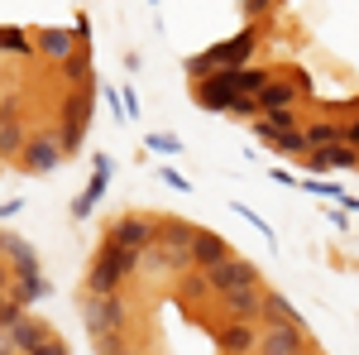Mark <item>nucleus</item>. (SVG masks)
Masks as SVG:
<instances>
[{
  "mask_svg": "<svg viewBox=\"0 0 359 355\" xmlns=\"http://www.w3.org/2000/svg\"><path fill=\"white\" fill-rule=\"evenodd\" d=\"M82 317H86V331H91V336H106V331H125L130 307H125L120 293H86Z\"/></svg>",
  "mask_w": 359,
  "mask_h": 355,
  "instance_id": "nucleus-4",
  "label": "nucleus"
},
{
  "mask_svg": "<svg viewBox=\"0 0 359 355\" xmlns=\"http://www.w3.org/2000/svg\"><path fill=\"white\" fill-rule=\"evenodd\" d=\"M48 336H53V331L43 327L39 317H20V322L10 327V341H15V346H20V351H25V355H34V351H39V346H43V341H48Z\"/></svg>",
  "mask_w": 359,
  "mask_h": 355,
  "instance_id": "nucleus-18",
  "label": "nucleus"
},
{
  "mask_svg": "<svg viewBox=\"0 0 359 355\" xmlns=\"http://www.w3.org/2000/svg\"><path fill=\"white\" fill-rule=\"evenodd\" d=\"M254 44H259V34H254V25H245L235 39H225V44H216V49L187 58V77H192V82H201V77H211V72H235V67H249Z\"/></svg>",
  "mask_w": 359,
  "mask_h": 355,
  "instance_id": "nucleus-1",
  "label": "nucleus"
},
{
  "mask_svg": "<svg viewBox=\"0 0 359 355\" xmlns=\"http://www.w3.org/2000/svg\"><path fill=\"white\" fill-rule=\"evenodd\" d=\"M306 331L302 327H269L259 336V355H302Z\"/></svg>",
  "mask_w": 359,
  "mask_h": 355,
  "instance_id": "nucleus-12",
  "label": "nucleus"
},
{
  "mask_svg": "<svg viewBox=\"0 0 359 355\" xmlns=\"http://www.w3.org/2000/svg\"><path fill=\"white\" fill-rule=\"evenodd\" d=\"M302 355H306V351H302Z\"/></svg>",
  "mask_w": 359,
  "mask_h": 355,
  "instance_id": "nucleus-35",
  "label": "nucleus"
},
{
  "mask_svg": "<svg viewBox=\"0 0 359 355\" xmlns=\"http://www.w3.org/2000/svg\"><path fill=\"white\" fill-rule=\"evenodd\" d=\"M306 144H311V149L345 144V125H335V120H316V125H306Z\"/></svg>",
  "mask_w": 359,
  "mask_h": 355,
  "instance_id": "nucleus-20",
  "label": "nucleus"
},
{
  "mask_svg": "<svg viewBox=\"0 0 359 355\" xmlns=\"http://www.w3.org/2000/svg\"><path fill=\"white\" fill-rule=\"evenodd\" d=\"M158 231H163V221H154V217H120L111 221V231H106V245L115 250H135V254H149V250L158 245Z\"/></svg>",
  "mask_w": 359,
  "mask_h": 355,
  "instance_id": "nucleus-3",
  "label": "nucleus"
},
{
  "mask_svg": "<svg viewBox=\"0 0 359 355\" xmlns=\"http://www.w3.org/2000/svg\"><path fill=\"white\" fill-rule=\"evenodd\" d=\"M20 317H25V307H20V302L5 293V298H0V331H10L15 322H20Z\"/></svg>",
  "mask_w": 359,
  "mask_h": 355,
  "instance_id": "nucleus-26",
  "label": "nucleus"
},
{
  "mask_svg": "<svg viewBox=\"0 0 359 355\" xmlns=\"http://www.w3.org/2000/svg\"><path fill=\"white\" fill-rule=\"evenodd\" d=\"M230 115H245V120H254L259 115V96H235V110Z\"/></svg>",
  "mask_w": 359,
  "mask_h": 355,
  "instance_id": "nucleus-27",
  "label": "nucleus"
},
{
  "mask_svg": "<svg viewBox=\"0 0 359 355\" xmlns=\"http://www.w3.org/2000/svg\"><path fill=\"white\" fill-rule=\"evenodd\" d=\"M149 149H158V154H177L182 144H177L172 135H149Z\"/></svg>",
  "mask_w": 359,
  "mask_h": 355,
  "instance_id": "nucleus-28",
  "label": "nucleus"
},
{
  "mask_svg": "<svg viewBox=\"0 0 359 355\" xmlns=\"http://www.w3.org/2000/svg\"><path fill=\"white\" fill-rule=\"evenodd\" d=\"M106 183H111V159H96V173H91V183H86V192L72 202V217H91V207L101 202V192H106Z\"/></svg>",
  "mask_w": 359,
  "mask_h": 355,
  "instance_id": "nucleus-17",
  "label": "nucleus"
},
{
  "mask_svg": "<svg viewBox=\"0 0 359 355\" xmlns=\"http://www.w3.org/2000/svg\"><path fill=\"white\" fill-rule=\"evenodd\" d=\"M86 120H91V86H86V91H77V96L67 101V110H62V130H57V144H62V154H72V149L82 144Z\"/></svg>",
  "mask_w": 359,
  "mask_h": 355,
  "instance_id": "nucleus-6",
  "label": "nucleus"
},
{
  "mask_svg": "<svg viewBox=\"0 0 359 355\" xmlns=\"http://www.w3.org/2000/svg\"><path fill=\"white\" fill-rule=\"evenodd\" d=\"M0 254H5L15 269H25V264H39V259H34V250H29L20 235H0Z\"/></svg>",
  "mask_w": 359,
  "mask_h": 355,
  "instance_id": "nucleus-22",
  "label": "nucleus"
},
{
  "mask_svg": "<svg viewBox=\"0 0 359 355\" xmlns=\"http://www.w3.org/2000/svg\"><path fill=\"white\" fill-rule=\"evenodd\" d=\"M163 183H168V188H182V192H192V183H187V178H182L177 168H163Z\"/></svg>",
  "mask_w": 359,
  "mask_h": 355,
  "instance_id": "nucleus-31",
  "label": "nucleus"
},
{
  "mask_svg": "<svg viewBox=\"0 0 359 355\" xmlns=\"http://www.w3.org/2000/svg\"><path fill=\"white\" fill-rule=\"evenodd\" d=\"M359 168V149L355 144H331V149H311L306 154V173H355Z\"/></svg>",
  "mask_w": 359,
  "mask_h": 355,
  "instance_id": "nucleus-8",
  "label": "nucleus"
},
{
  "mask_svg": "<svg viewBox=\"0 0 359 355\" xmlns=\"http://www.w3.org/2000/svg\"><path fill=\"white\" fill-rule=\"evenodd\" d=\"M10 298L20 302V307H25V302H39L43 298V278H39V273H34V278H15V293H10Z\"/></svg>",
  "mask_w": 359,
  "mask_h": 355,
  "instance_id": "nucleus-24",
  "label": "nucleus"
},
{
  "mask_svg": "<svg viewBox=\"0 0 359 355\" xmlns=\"http://www.w3.org/2000/svg\"><path fill=\"white\" fill-rule=\"evenodd\" d=\"M235 77L230 72H211V77H201L196 82V106H206V110H221V115H230L235 110Z\"/></svg>",
  "mask_w": 359,
  "mask_h": 355,
  "instance_id": "nucleus-7",
  "label": "nucleus"
},
{
  "mask_svg": "<svg viewBox=\"0 0 359 355\" xmlns=\"http://www.w3.org/2000/svg\"><path fill=\"white\" fill-rule=\"evenodd\" d=\"M240 10H245L249 20H259V15H269V10H273V0H245Z\"/></svg>",
  "mask_w": 359,
  "mask_h": 355,
  "instance_id": "nucleus-29",
  "label": "nucleus"
},
{
  "mask_svg": "<svg viewBox=\"0 0 359 355\" xmlns=\"http://www.w3.org/2000/svg\"><path fill=\"white\" fill-rule=\"evenodd\" d=\"M201 273H206V283H211L216 298L240 293V288H264V283H259V269H254L249 259H240V254H230V259H221L216 269H201Z\"/></svg>",
  "mask_w": 359,
  "mask_h": 355,
  "instance_id": "nucleus-5",
  "label": "nucleus"
},
{
  "mask_svg": "<svg viewBox=\"0 0 359 355\" xmlns=\"http://www.w3.org/2000/svg\"><path fill=\"white\" fill-rule=\"evenodd\" d=\"M192 259H196V269H216L221 259H230L225 235H216V231H196L192 235Z\"/></svg>",
  "mask_w": 359,
  "mask_h": 355,
  "instance_id": "nucleus-15",
  "label": "nucleus"
},
{
  "mask_svg": "<svg viewBox=\"0 0 359 355\" xmlns=\"http://www.w3.org/2000/svg\"><path fill=\"white\" fill-rule=\"evenodd\" d=\"M0 53H5V58H29V53H34V39H29L25 29L5 25V29H0Z\"/></svg>",
  "mask_w": 359,
  "mask_h": 355,
  "instance_id": "nucleus-21",
  "label": "nucleus"
},
{
  "mask_svg": "<svg viewBox=\"0 0 359 355\" xmlns=\"http://www.w3.org/2000/svg\"><path fill=\"white\" fill-rule=\"evenodd\" d=\"M144 264V254L135 250H115V245H101L91 269H86V293H120V283Z\"/></svg>",
  "mask_w": 359,
  "mask_h": 355,
  "instance_id": "nucleus-2",
  "label": "nucleus"
},
{
  "mask_svg": "<svg viewBox=\"0 0 359 355\" xmlns=\"http://www.w3.org/2000/svg\"><path fill=\"white\" fill-rule=\"evenodd\" d=\"M345 144H355V149H359V115L350 120V125H345Z\"/></svg>",
  "mask_w": 359,
  "mask_h": 355,
  "instance_id": "nucleus-32",
  "label": "nucleus"
},
{
  "mask_svg": "<svg viewBox=\"0 0 359 355\" xmlns=\"http://www.w3.org/2000/svg\"><path fill=\"white\" fill-rule=\"evenodd\" d=\"M297 106V77H269V86L259 91V115H283Z\"/></svg>",
  "mask_w": 359,
  "mask_h": 355,
  "instance_id": "nucleus-11",
  "label": "nucleus"
},
{
  "mask_svg": "<svg viewBox=\"0 0 359 355\" xmlns=\"http://www.w3.org/2000/svg\"><path fill=\"white\" fill-rule=\"evenodd\" d=\"M0 355H25V351H20V346H15V341L5 336V341H0Z\"/></svg>",
  "mask_w": 359,
  "mask_h": 355,
  "instance_id": "nucleus-33",
  "label": "nucleus"
},
{
  "mask_svg": "<svg viewBox=\"0 0 359 355\" xmlns=\"http://www.w3.org/2000/svg\"><path fill=\"white\" fill-rule=\"evenodd\" d=\"M0 298H5V269H0Z\"/></svg>",
  "mask_w": 359,
  "mask_h": 355,
  "instance_id": "nucleus-34",
  "label": "nucleus"
},
{
  "mask_svg": "<svg viewBox=\"0 0 359 355\" xmlns=\"http://www.w3.org/2000/svg\"><path fill=\"white\" fill-rule=\"evenodd\" d=\"M264 307V288H240V293H225L221 298V312L230 322H254Z\"/></svg>",
  "mask_w": 359,
  "mask_h": 355,
  "instance_id": "nucleus-16",
  "label": "nucleus"
},
{
  "mask_svg": "<svg viewBox=\"0 0 359 355\" xmlns=\"http://www.w3.org/2000/svg\"><path fill=\"white\" fill-rule=\"evenodd\" d=\"M216 346L225 355H249V351H259V331H254V322H225Z\"/></svg>",
  "mask_w": 359,
  "mask_h": 355,
  "instance_id": "nucleus-14",
  "label": "nucleus"
},
{
  "mask_svg": "<svg viewBox=\"0 0 359 355\" xmlns=\"http://www.w3.org/2000/svg\"><path fill=\"white\" fill-rule=\"evenodd\" d=\"M34 49L43 58H53V63H67V58L82 49V34H72V29H39L34 34Z\"/></svg>",
  "mask_w": 359,
  "mask_h": 355,
  "instance_id": "nucleus-10",
  "label": "nucleus"
},
{
  "mask_svg": "<svg viewBox=\"0 0 359 355\" xmlns=\"http://www.w3.org/2000/svg\"><path fill=\"white\" fill-rule=\"evenodd\" d=\"M34 355H67V341H57V336H48V341H43V346H39Z\"/></svg>",
  "mask_w": 359,
  "mask_h": 355,
  "instance_id": "nucleus-30",
  "label": "nucleus"
},
{
  "mask_svg": "<svg viewBox=\"0 0 359 355\" xmlns=\"http://www.w3.org/2000/svg\"><path fill=\"white\" fill-rule=\"evenodd\" d=\"M57 164H62V144H57V135L34 130L29 144H25V168H29V173H53Z\"/></svg>",
  "mask_w": 359,
  "mask_h": 355,
  "instance_id": "nucleus-9",
  "label": "nucleus"
},
{
  "mask_svg": "<svg viewBox=\"0 0 359 355\" xmlns=\"http://www.w3.org/2000/svg\"><path fill=\"white\" fill-rule=\"evenodd\" d=\"M259 322H264V331H269V327H302V331H306V322L297 317V307L283 298V293H269V288H264V307H259Z\"/></svg>",
  "mask_w": 359,
  "mask_h": 355,
  "instance_id": "nucleus-13",
  "label": "nucleus"
},
{
  "mask_svg": "<svg viewBox=\"0 0 359 355\" xmlns=\"http://www.w3.org/2000/svg\"><path fill=\"white\" fill-rule=\"evenodd\" d=\"M297 188H306V192H321V197H335V202H345L350 192H340V183H321V178H302Z\"/></svg>",
  "mask_w": 359,
  "mask_h": 355,
  "instance_id": "nucleus-25",
  "label": "nucleus"
},
{
  "mask_svg": "<svg viewBox=\"0 0 359 355\" xmlns=\"http://www.w3.org/2000/svg\"><path fill=\"white\" fill-rule=\"evenodd\" d=\"M278 154H297V159H306L311 154V144H306V130H297V125H278V135L269 139Z\"/></svg>",
  "mask_w": 359,
  "mask_h": 355,
  "instance_id": "nucleus-19",
  "label": "nucleus"
},
{
  "mask_svg": "<svg viewBox=\"0 0 359 355\" xmlns=\"http://www.w3.org/2000/svg\"><path fill=\"white\" fill-rule=\"evenodd\" d=\"M62 67H67V77H72V82L82 86V91H86V86H91V53H86V49H77V53L67 58Z\"/></svg>",
  "mask_w": 359,
  "mask_h": 355,
  "instance_id": "nucleus-23",
  "label": "nucleus"
}]
</instances>
